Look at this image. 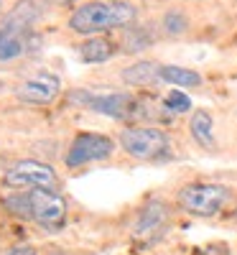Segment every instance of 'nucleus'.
Masks as SVG:
<instances>
[{"label": "nucleus", "mask_w": 237, "mask_h": 255, "mask_svg": "<svg viewBox=\"0 0 237 255\" xmlns=\"http://www.w3.org/2000/svg\"><path fill=\"white\" fill-rule=\"evenodd\" d=\"M135 18H138V8L127 3V0H115V3L90 0V3H82L79 8H74L67 26L79 36H100L102 31L133 26Z\"/></svg>", "instance_id": "nucleus-1"}, {"label": "nucleus", "mask_w": 237, "mask_h": 255, "mask_svg": "<svg viewBox=\"0 0 237 255\" xmlns=\"http://www.w3.org/2000/svg\"><path fill=\"white\" fill-rule=\"evenodd\" d=\"M118 140L122 151L135 161H161L171 153V140L161 128H122Z\"/></svg>", "instance_id": "nucleus-2"}, {"label": "nucleus", "mask_w": 237, "mask_h": 255, "mask_svg": "<svg viewBox=\"0 0 237 255\" xmlns=\"http://www.w3.org/2000/svg\"><path fill=\"white\" fill-rule=\"evenodd\" d=\"M230 199L232 191L222 184H186L176 194L181 209L197 217H214Z\"/></svg>", "instance_id": "nucleus-3"}, {"label": "nucleus", "mask_w": 237, "mask_h": 255, "mask_svg": "<svg viewBox=\"0 0 237 255\" xmlns=\"http://www.w3.org/2000/svg\"><path fill=\"white\" fill-rule=\"evenodd\" d=\"M28 202H31V220L38 222L49 232H59L67 222V202L61 199L59 191L51 186H36L28 189Z\"/></svg>", "instance_id": "nucleus-4"}, {"label": "nucleus", "mask_w": 237, "mask_h": 255, "mask_svg": "<svg viewBox=\"0 0 237 255\" xmlns=\"http://www.w3.org/2000/svg\"><path fill=\"white\" fill-rule=\"evenodd\" d=\"M113 153H115V140L110 135L79 133L74 135L67 156H64V163H67V168H79V166H87L95 161H107Z\"/></svg>", "instance_id": "nucleus-5"}, {"label": "nucleus", "mask_w": 237, "mask_h": 255, "mask_svg": "<svg viewBox=\"0 0 237 255\" xmlns=\"http://www.w3.org/2000/svg\"><path fill=\"white\" fill-rule=\"evenodd\" d=\"M3 181L10 189H36V186H51L54 189L59 179L49 163L26 158V161H18L15 166H10L3 176Z\"/></svg>", "instance_id": "nucleus-6"}, {"label": "nucleus", "mask_w": 237, "mask_h": 255, "mask_svg": "<svg viewBox=\"0 0 237 255\" xmlns=\"http://www.w3.org/2000/svg\"><path fill=\"white\" fill-rule=\"evenodd\" d=\"M87 108L100 113V115H107V118L125 120V118L138 115V100L130 92H105V95L92 92Z\"/></svg>", "instance_id": "nucleus-7"}, {"label": "nucleus", "mask_w": 237, "mask_h": 255, "mask_svg": "<svg viewBox=\"0 0 237 255\" xmlns=\"http://www.w3.org/2000/svg\"><path fill=\"white\" fill-rule=\"evenodd\" d=\"M59 77L49 74V72H41L31 79H26L20 87L15 90V97L31 102V105H49L59 97Z\"/></svg>", "instance_id": "nucleus-8"}, {"label": "nucleus", "mask_w": 237, "mask_h": 255, "mask_svg": "<svg viewBox=\"0 0 237 255\" xmlns=\"http://www.w3.org/2000/svg\"><path fill=\"white\" fill-rule=\"evenodd\" d=\"M168 215H171L168 204H163V202H158V199L148 202V204L143 207V212H140L135 227H133V235H135V238H153V235H158V232L166 230Z\"/></svg>", "instance_id": "nucleus-9"}, {"label": "nucleus", "mask_w": 237, "mask_h": 255, "mask_svg": "<svg viewBox=\"0 0 237 255\" xmlns=\"http://www.w3.org/2000/svg\"><path fill=\"white\" fill-rule=\"evenodd\" d=\"M31 33L13 28L8 23H0V61H15L28 51Z\"/></svg>", "instance_id": "nucleus-10"}, {"label": "nucleus", "mask_w": 237, "mask_h": 255, "mask_svg": "<svg viewBox=\"0 0 237 255\" xmlns=\"http://www.w3.org/2000/svg\"><path fill=\"white\" fill-rule=\"evenodd\" d=\"M189 133L191 138L197 140L199 148H217L214 143V120H212V113L199 108L191 113V120H189Z\"/></svg>", "instance_id": "nucleus-11"}, {"label": "nucleus", "mask_w": 237, "mask_h": 255, "mask_svg": "<svg viewBox=\"0 0 237 255\" xmlns=\"http://www.w3.org/2000/svg\"><path fill=\"white\" fill-rule=\"evenodd\" d=\"M115 56V44L105 36H87L84 44H79V59L84 64H102Z\"/></svg>", "instance_id": "nucleus-12"}, {"label": "nucleus", "mask_w": 237, "mask_h": 255, "mask_svg": "<svg viewBox=\"0 0 237 255\" xmlns=\"http://www.w3.org/2000/svg\"><path fill=\"white\" fill-rule=\"evenodd\" d=\"M161 67L163 64H158V61H135L133 67H127V69H122V82H127V84H135V87H145V84H156V82H161Z\"/></svg>", "instance_id": "nucleus-13"}, {"label": "nucleus", "mask_w": 237, "mask_h": 255, "mask_svg": "<svg viewBox=\"0 0 237 255\" xmlns=\"http://www.w3.org/2000/svg\"><path fill=\"white\" fill-rule=\"evenodd\" d=\"M161 82L174 84V87H199L202 84V74L186 69V67H176V64H163L161 67Z\"/></svg>", "instance_id": "nucleus-14"}, {"label": "nucleus", "mask_w": 237, "mask_h": 255, "mask_svg": "<svg viewBox=\"0 0 237 255\" xmlns=\"http://www.w3.org/2000/svg\"><path fill=\"white\" fill-rule=\"evenodd\" d=\"M161 28H163V33H168V36H181V33H186V28H189V18L184 15V10L171 8V10H166L163 18H161Z\"/></svg>", "instance_id": "nucleus-15"}, {"label": "nucleus", "mask_w": 237, "mask_h": 255, "mask_svg": "<svg viewBox=\"0 0 237 255\" xmlns=\"http://www.w3.org/2000/svg\"><path fill=\"white\" fill-rule=\"evenodd\" d=\"M150 38L143 28H138V26H127L125 28V38H122V46H125V51H130V54H135V51H143V49H148L150 46Z\"/></svg>", "instance_id": "nucleus-16"}, {"label": "nucleus", "mask_w": 237, "mask_h": 255, "mask_svg": "<svg viewBox=\"0 0 237 255\" xmlns=\"http://www.w3.org/2000/svg\"><path fill=\"white\" fill-rule=\"evenodd\" d=\"M3 204L13 212V215L23 217V220H31V202H28V191H15V194L5 197Z\"/></svg>", "instance_id": "nucleus-17"}, {"label": "nucleus", "mask_w": 237, "mask_h": 255, "mask_svg": "<svg viewBox=\"0 0 237 255\" xmlns=\"http://www.w3.org/2000/svg\"><path fill=\"white\" fill-rule=\"evenodd\" d=\"M163 105L168 113H189L191 110V100L189 95H184L181 90H171L166 97H163Z\"/></svg>", "instance_id": "nucleus-18"}, {"label": "nucleus", "mask_w": 237, "mask_h": 255, "mask_svg": "<svg viewBox=\"0 0 237 255\" xmlns=\"http://www.w3.org/2000/svg\"><path fill=\"white\" fill-rule=\"evenodd\" d=\"M8 255H36V250H33L31 245H18V248H13Z\"/></svg>", "instance_id": "nucleus-19"}, {"label": "nucleus", "mask_w": 237, "mask_h": 255, "mask_svg": "<svg viewBox=\"0 0 237 255\" xmlns=\"http://www.w3.org/2000/svg\"><path fill=\"white\" fill-rule=\"evenodd\" d=\"M61 3H77V0H61Z\"/></svg>", "instance_id": "nucleus-20"}, {"label": "nucleus", "mask_w": 237, "mask_h": 255, "mask_svg": "<svg viewBox=\"0 0 237 255\" xmlns=\"http://www.w3.org/2000/svg\"><path fill=\"white\" fill-rule=\"evenodd\" d=\"M0 8H3V0H0Z\"/></svg>", "instance_id": "nucleus-21"}]
</instances>
